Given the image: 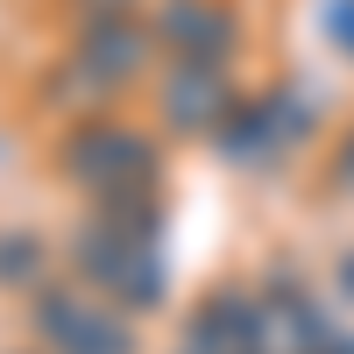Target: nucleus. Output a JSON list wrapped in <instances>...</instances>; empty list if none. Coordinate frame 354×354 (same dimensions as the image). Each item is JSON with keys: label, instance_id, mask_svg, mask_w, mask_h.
Segmentation results:
<instances>
[{"label": "nucleus", "instance_id": "f257e3e1", "mask_svg": "<svg viewBox=\"0 0 354 354\" xmlns=\"http://www.w3.org/2000/svg\"><path fill=\"white\" fill-rule=\"evenodd\" d=\"M71 262H78V277L93 283L100 298L128 305V312H156V298H163V255H156V234L113 220L106 205L71 234Z\"/></svg>", "mask_w": 354, "mask_h": 354}, {"label": "nucleus", "instance_id": "f03ea898", "mask_svg": "<svg viewBox=\"0 0 354 354\" xmlns=\"http://www.w3.org/2000/svg\"><path fill=\"white\" fill-rule=\"evenodd\" d=\"M28 319H36L43 354H135V347H142L128 305L100 298L93 283H85V290H78V283H43Z\"/></svg>", "mask_w": 354, "mask_h": 354}, {"label": "nucleus", "instance_id": "7ed1b4c3", "mask_svg": "<svg viewBox=\"0 0 354 354\" xmlns=\"http://www.w3.org/2000/svg\"><path fill=\"white\" fill-rule=\"evenodd\" d=\"M64 177L85 185L93 198H128V192H156V149L149 135H135L121 121H85L64 142Z\"/></svg>", "mask_w": 354, "mask_h": 354}, {"label": "nucleus", "instance_id": "20e7f679", "mask_svg": "<svg viewBox=\"0 0 354 354\" xmlns=\"http://www.w3.org/2000/svg\"><path fill=\"white\" fill-rule=\"evenodd\" d=\"M149 50H156V28H142V21H128V8L121 15H85V28H78V50H71V64L100 85V93H121V85L149 64Z\"/></svg>", "mask_w": 354, "mask_h": 354}, {"label": "nucleus", "instance_id": "39448f33", "mask_svg": "<svg viewBox=\"0 0 354 354\" xmlns=\"http://www.w3.org/2000/svg\"><path fill=\"white\" fill-rule=\"evenodd\" d=\"M156 100L177 135H213L234 113V78H227V64H205V57H170Z\"/></svg>", "mask_w": 354, "mask_h": 354}, {"label": "nucleus", "instance_id": "423d86ee", "mask_svg": "<svg viewBox=\"0 0 354 354\" xmlns=\"http://www.w3.org/2000/svg\"><path fill=\"white\" fill-rule=\"evenodd\" d=\"M149 28H156V50H170V57L227 64V50H234V15L220 0H163Z\"/></svg>", "mask_w": 354, "mask_h": 354}, {"label": "nucleus", "instance_id": "0eeeda50", "mask_svg": "<svg viewBox=\"0 0 354 354\" xmlns=\"http://www.w3.org/2000/svg\"><path fill=\"white\" fill-rule=\"evenodd\" d=\"M185 354H255V298L213 290V298L198 305L192 333H185Z\"/></svg>", "mask_w": 354, "mask_h": 354}, {"label": "nucleus", "instance_id": "6e6552de", "mask_svg": "<svg viewBox=\"0 0 354 354\" xmlns=\"http://www.w3.org/2000/svg\"><path fill=\"white\" fill-rule=\"evenodd\" d=\"M319 340H326V326H319L312 305H298V298L255 305V354H312Z\"/></svg>", "mask_w": 354, "mask_h": 354}, {"label": "nucleus", "instance_id": "1a4fd4ad", "mask_svg": "<svg viewBox=\"0 0 354 354\" xmlns=\"http://www.w3.org/2000/svg\"><path fill=\"white\" fill-rule=\"evenodd\" d=\"M36 277H43V241L0 234V283H36Z\"/></svg>", "mask_w": 354, "mask_h": 354}, {"label": "nucleus", "instance_id": "9d476101", "mask_svg": "<svg viewBox=\"0 0 354 354\" xmlns=\"http://www.w3.org/2000/svg\"><path fill=\"white\" fill-rule=\"evenodd\" d=\"M333 36L354 50V0H333Z\"/></svg>", "mask_w": 354, "mask_h": 354}, {"label": "nucleus", "instance_id": "9b49d317", "mask_svg": "<svg viewBox=\"0 0 354 354\" xmlns=\"http://www.w3.org/2000/svg\"><path fill=\"white\" fill-rule=\"evenodd\" d=\"M85 15H121V8H135V0H78Z\"/></svg>", "mask_w": 354, "mask_h": 354}, {"label": "nucleus", "instance_id": "f8f14e48", "mask_svg": "<svg viewBox=\"0 0 354 354\" xmlns=\"http://www.w3.org/2000/svg\"><path fill=\"white\" fill-rule=\"evenodd\" d=\"M312 354H354V340H333V333H326V340H319Z\"/></svg>", "mask_w": 354, "mask_h": 354}, {"label": "nucleus", "instance_id": "ddd939ff", "mask_svg": "<svg viewBox=\"0 0 354 354\" xmlns=\"http://www.w3.org/2000/svg\"><path fill=\"white\" fill-rule=\"evenodd\" d=\"M333 177H340V185H354V149H347V163H340V170H333Z\"/></svg>", "mask_w": 354, "mask_h": 354}]
</instances>
